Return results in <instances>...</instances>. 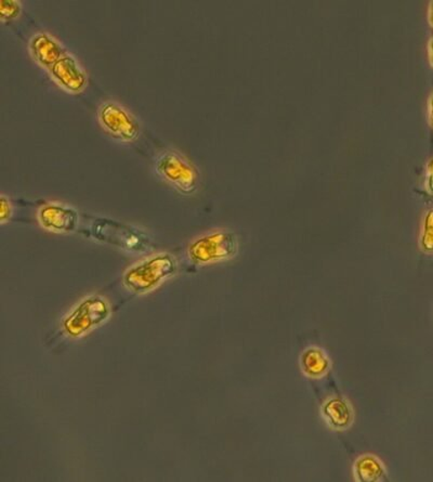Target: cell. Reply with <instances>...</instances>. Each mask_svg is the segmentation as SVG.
<instances>
[{
  "mask_svg": "<svg viewBox=\"0 0 433 482\" xmlns=\"http://www.w3.org/2000/svg\"><path fill=\"white\" fill-rule=\"evenodd\" d=\"M13 213V205L10 201L4 195L0 198V222L6 224L7 221L12 219Z\"/></svg>",
  "mask_w": 433,
  "mask_h": 482,
  "instance_id": "15",
  "label": "cell"
},
{
  "mask_svg": "<svg viewBox=\"0 0 433 482\" xmlns=\"http://www.w3.org/2000/svg\"><path fill=\"white\" fill-rule=\"evenodd\" d=\"M110 316L107 299L98 295L89 296L68 312L62 321V328L68 337L79 338L103 325Z\"/></svg>",
  "mask_w": 433,
  "mask_h": 482,
  "instance_id": "5",
  "label": "cell"
},
{
  "mask_svg": "<svg viewBox=\"0 0 433 482\" xmlns=\"http://www.w3.org/2000/svg\"><path fill=\"white\" fill-rule=\"evenodd\" d=\"M239 252V238L234 232L216 230L194 240L188 247L190 261L204 264L229 261Z\"/></svg>",
  "mask_w": 433,
  "mask_h": 482,
  "instance_id": "4",
  "label": "cell"
},
{
  "mask_svg": "<svg viewBox=\"0 0 433 482\" xmlns=\"http://www.w3.org/2000/svg\"><path fill=\"white\" fill-rule=\"evenodd\" d=\"M430 22L433 25V3L431 4V9H430Z\"/></svg>",
  "mask_w": 433,
  "mask_h": 482,
  "instance_id": "19",
  "label": "cell"
},
{
  "mask_svg": "<svg viewBox=\"0 0 433 482\" xmlns=\"http://www.w3.org/2000/svg\"><path fill=\"white\" fill-rule=\"evenodd\" d=\"M427 189L433 194V158L427 166Z\"/></svg>",
  "mask_w": 433,
  "mask_h": 482,
  "instance_id": "16",
  "label": "cell"
},
{
  "mask_svg": "<svg viewBox=\"0 0 433 482\" xmlns=\"http://www.w3.org/2000/svg\"><path fill=\"white\" fill-rule=\"evenodd\" d=\"M30 50L34 60L41 67L50 68L61 58L66 55L65 48L54 37L46 34H36L30 41Z\"/></svg>",
  "mask_w": 433,
  "mask_h": 482,
  "instance_id": "9",
  "label": "cell"
},
{
  "mask_svg": "<svg viewBox=\"0 0 433 482\" xmlns=\"http://www.w3.org/2000/svg\"><path fill=\"white\" fill-rule=\"evenodd\" d=\"M155 171L163 182L171 184L179 193L192 195L199 187V169L177 151L162 152L156 158Z\"/></svg>",
  "mask_w": 433,
  "mask_h": 482,
  "instance_id": "3",
  "label": "cell"
},
{
  "mask_svg": "<svg viewBox=\"0 0 433 482\" xmlns=\"http://www.w3.org/2000/svg\"><path fill=\"white\" fill-rule=\"evenodd\" d=\"M177 270L176 257L168 253L156 254L127 270L123 283L130 292L138 295L146 294L173 277Z\"/></svg>",
  "mask_w": 433,
  "mask_h": 482,
  "instance_id": "1",
  "label": "cell"
},
{
  "mask_svg": "<svg viewBox=\"0 0 433 482\" xmlns=\"http://www.w3.org/2000/svg\"><path fill=\"white\" fill-rule=\"evenodd\" d=\"M37 219L45 230L54 233L74 232L79 224V215L76 210L57 203L41 206L37 213Z\"/></svg>",
  "mask_w": 433,
  "mask_h": 482,
  "instance_id": "7",
  "label": "cell"
},
{
  "mask_svg": "<svg viewBox=\"0 0 433 482\" xmlns=\"http://www.w3.org/2000/svg\"><path fill=\"white\" fill-rule=\"evenodd\" d=\"M322 416L324 417L327 425L335 431H346L355 420L350 402L340 397H334L324 402L322 406Z\"/></svg>",
  "mask_w": 433,
  "mask_h": 482,
  "instance_id": "10",
  "label": "cell"
},
{
  "mask_svg": "<svg viewBox=\"0 0 433 482\" xmlns=\"http://www.w3.org/2000/svg\"><path fill=\"white\" fill-rule=\"evenodd\" d=\"M98 120L109 135L121 142H134L140 135V125L135 116L120 104L108 102L98 110Z\"/></svg>",
  "mask_w": 433,
  "mask_h": 482,
  "instance_id": "6",
  "label": "cell"
},
{
  "mask_svg": "<svg viewBox=\"0 0 433 482\" xmlns=\"http://www.w3.org/2000/svg\"><path fill=\"white\" fill-rule=\"evenodd\" d=\"M21 3L17 0H2L0 2V15L3 21H13L21 14Z\"/></svg>",
  "mask_w": 433,
  "mask_h": 482,
  "instance_id": "14",
  "label": "cell"
},
{
  "mask_svg": "<svg viewBox=\"0 0 433 482\" xmlns=\"http://www.w3.org/2000/svg\"><path fill=\"white\" fill-rule=\"evenodd\" d=\"M300 367L311 379H321L329 372L331 362L324 351L318 347H310L301 354Z\"/></svg>",
  "mask_w": 433,
  "mask_h": 482,
  "instance_id": "12",
  "label": "cell"
},
{
  "mask_svg": "<svg viewBox=\"0 0 433 482\" xmlns=\"http://www.w3.org/2000/svg\"><path fill=\"white\" fill-rule=\"evenodd\" d=\"M429 49H430V60L433 66V40L430 42Z\"/></svg>",
  "mask_w": 433,
  "mask_h": 482,
  "instance_id": "18",
  "label": "cell"
},
{
  "mask_svg": "<svg viewBox=\"0 0 433 482\" xmlns=\"http://www.w3.org/2000/svg\"><path fill=\"white\" fill-rule=\"evenodd\" d=\"M429 118H430L431 126L433 127V94L430 99V104H429Z\"/></svg>",
  "mask_w": 433,
  "mask_h": 482,
  "instance_id": "17",
  "label": "cell"
},
{
  "mask_svg": "<svg viewBox=\"0 0 433 482\" xmlns=\"http://www.w3.org/2000/svg\"><path fill=\"white\" fill-rule=\"evenodd\" d=\"M353 474L358 482H378L388 480L387 470L377 457L372 454L362 455L353 465Z\"/></svg>",
  "mask_w": 433,
  "mask_h": 482,
  "instance_id": "11",
  "label": "cell"
},
{
  "mask_svg": "<svg viewBox=\"0 0 433 482\" xmlns=\"http://www.w3.org/2000/svg\"><path fill=\"white\" fill-rule=\"evenodd\" d=\"M51 77L60 85L63 89L71 94L82 93L87 87L88 78L86 73L75 58L65 55L49 70Z\"/></svg>",
  "mask_w": 433,
  "mask_h": 482,
  "instance_id": "8",
  "label": "cell"
},
{
  "mask_svg": "<svg viewBox=\"0 0 433 482\" xmlns=\"http://www.w3.org/2000/svg\"><path fill=\"white\" fill-rule=\"evenodd\" d=\"M420 247L426 253H433V209L427 211L422 221Z\"/></svg>",
  "mask_w": 433,
  "mask_h": 482,
  "instance_id": "13",
  "label": "cell"
},
{
  "mask_svg": "<svg viewBox=\"0 0 433 482\" xmlns=\"http://www.w3.org/2000/svg\"><path fill=\"white\" fill-rule=\"evenodd\" d=\"M91 236L99 242L131 253H146L151 247L150 237L134 226L109 219H94Z\"/></svg>",
  "mask_w": 433,
  "mask_h": 482,
  "instance_id": "2",
  "label": "cell"
}]
</instances>
